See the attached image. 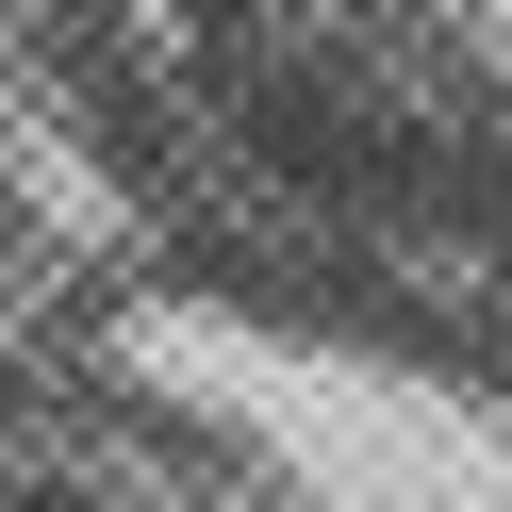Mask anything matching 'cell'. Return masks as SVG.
<instances>
[{
    "mask_svg": "<svg viewBox=\"0 0 512 512\" xmlns=\"http://www.w3.org/2000/svg\"><path fill=\"white\" fill-rule=\"evenodd\" d=\"M0 512H182V496H149L133 463H0Z\"/></svg>",
    "mask_w": 512,
    "mask_h": 512,
    "instance_id": "1",
    "label": "cell"
}]
</instances>
